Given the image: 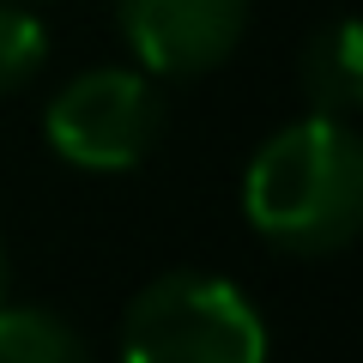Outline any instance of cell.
<instances>
[{"instance_id": "1", "label": "cell", "mask_w": 363, "mask_h": 363, "mask_svg": "<svg viewBox=\"0 0 363 363\" xmlns=\"http://www.w3.org/2000/svg\"><path fill=\"white\" fill-rule=\"evenodd\" d=\"M242 212L291 255H333L363 218V145L339 116H303L272 133L242 176Z\"/></svg>"}, {"instance_id": "2", "label": "cell", "mask_w": 363, "mask_h": 363, "mask_svg": "<svg viewBox=\"0 0 363 363\" xmlns=\"http://www.w3.org/2000/svg\"><path fill=\"white\" fill-rule=\"evenodd\" d=\"M121 363H267V327L230 279L164 272L121 315Z\"/></svg>"}, {"instance_id": "3", "label": "cell", "mask_w": 363, "mask_h": 363, "mask_svg": "<svg viewBox=\"0 0 363 363\" xmlns=\"http://www.w3.org/2000/svg\"><path fill=\"white\" fill-rule=\"evenodd\" d=\"M43 133H49L55 157L79 169H133L164 133V97L145 73L97 67L55 91Z\"/></svg>"}, {"instance_id": "4", "label": "cell", "mask_w": 363, "mask_h": 363, "mask_svg": "<svg viewBox=\"0 0 363 363\" xmlns=\"http://www.w3.org/2000/svg\"><path fill=\"white\" fill-rule=\"evenodd\" d=\"M128 49L157 79H194L230 61L248 30V0H116Z\"/></svg>"}, {"instance_id": "5", "label": "cell", "mask_w": 363, "mask_h": 363, "mask_svg": "<svg viewBox=\"0 0 363 363\" xmlns=\"http://www.w3.org/2000/svg\"><path fill=\"white\" fill-rule=\"evenodd\" d=\"M303 91H309L315 116H339L363 104V49H357V25L333 18L327 30H315L303 49Z\"/></svg>"}, {"instance_id": "6", "label": "cell", "mask_w": 363, "mask_h": 363, "mask_svg": "<svg viewBox=\"0 0 363 363\" xmlns=\"http://www.w3.org/2000/svg\"><path fill=\"white\" fill-rule=\"evenodd\" d=\"M0 363H91V351L43 309H0Z\"/></svg>"}, {"instance_id": "7", "label": "cell", "mask_w": 363, "mask_h": 363, "mask_svg": "<svg viewBox=\"0 0 363 363\" xmlns=\"http://www.w3.org/2000/svg\"><path fill=\"white\" fill-rule=\"evenodd\" d=\"M49 61V30L37 25V13L13 6V0H0V97L43 73Z\"/></svg>"}, {"instance_id": "8", "label": "cell", "mask_w": 363, "mask_h": 363, "mask_svg": "<svg viewBox=\"0 0 363 363\" xmlns=\"http://www.w3.org/2000/svg\"><path fill=\"white\" fill-rule=\"evenodd\" d=\"M0 297H6V242H0Z\"/></svg>"}]
</instances>
